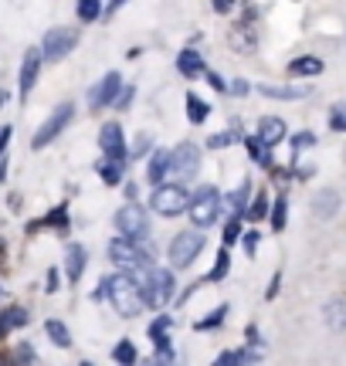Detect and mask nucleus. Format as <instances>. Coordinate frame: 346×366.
I'll return each mask as SVG.
<instances>
[{
    "mask_svg": "<svg viewBox=\"0 0 346 366\" xmlns=\"http://www.w3.org/2000/svg\"><path fill=\"white\" fill-rule=\"evenodd\" d=\"M102 288H106L112 309L123 315V319L139 315V309H143V292L136 285V278H129V275H109V278H102Z\"/></svg>",
    "mask_w": 346,
    "mask_h": 366,
    "instance_id": "nucleus-1",
    "label": "nucleus"
},
{
    "mask_svg": "<svg viewBox=\"0 0 346 366\" xmlns=\"http://www.w3.org/2000/svg\"><path fill=\"white\" fill-rule=\"evenodd\" d=\"M143 292V302H150V305H166L170 299H173V275L166 271V268H150L146 271V285L139 288Z\"/></svg>",
    "mask_w": 346,
    "mask_h": 366,
    "instance_id": "nucleus-2",
    "label": "nucleus"
},
{
    "mask_svg": "<svg viewBox=\"0 0 346 366\" xmlns=\"http://www.w3.org/2000/svg\"><path fill=\"white\" fill-rule=\"evenodd\" d=\"M109 255H112V262L119 264V268H126V271H150V258H146V251H139L133 241H126V237H116L112 244H109Z\"/></svg>",
    "mask_w": 346,
    "mask_h": 366,
    "instance_id": "nucleus-3",
    "label": "nucleus"
},
{
    "mask_svg": "<svg viewBox=\"0 0 346 366\" xmlns=\"http://www.w3.org/2000/svg\"><path fill=\"white\" fill-rule=\"evenodd\" d=\"M150 207L157 210V214H163V217H177V214H184V210L190 207V200H187L184 186H166V183H160V186L153 190Z\"/></svg>",
    "mask_w": 346,
    "mask_h": 366,
    "instance_id": "nucleus-4",
    "label": "nucleus"
},
{
    "mask_svg": "<svg viewBox=\"0 0 346 366\" xmlns=\"http://www.w3.org/2000/svg\"><path fill=\"white\" fill-rule=\"evenodd\" d=\"M217 210H221V193H217L214 186H204V190L190 200L187 214H190V221H194L197 228H207V224L217 221Z\"/></svg>",
    "mask_w": 346,
    "mask_h": 366,
    "instance_id": "nucleus-5",
    "label": "nucleus"
},
{
    "mask_svg": "<svg viewBox=\"0 0 346 366\" xmlns=\"http://www.w3.org/2000/svg\"><path fill=\"white\" fill-rule=\"evenodd\" d=\"M116 228H119V234H126V241H143V237L150 234V217H146V210L129 204V207H123L116 214Z\"/></svg>",
    "mask_w": 346,
    "mask_h": 366,
    "instance_id": "nucleus-6",
    "label": "nucleus"
},
{
    "mask_svg": "<svg viewBox=\"0 0 346 366\" xmlns=\"http://www.w3.org/2000/svg\"><path fill=\"white\" fill-rule=\"evenodd\" d=\"M200 248H204V234H197V231L177 234L173 237V244H170V262H173V268L194 264V258L200 255Z\"/></svg>",
    "mask_w": 346,
    "mask_h": 366,
    "instance_id": "nucleus-7",
    "label": "nucleus"
},
{
    "mask_svg": "<svg viewBox=\"0 0 346 366\" xmlns=\"http://www.w3.org/2000/svg\"><path fill=\"white\" fill-rule=\"evenodd\" d=\"M170 170L177 173V180H194L197 170H200V150L194 143H180L170 153Z\"/></svg>",
    "mask_w": 346,
    "mask_h": 366,
    "instance_id": "nucleus-8",
    "label": "nucleus"
},
{
    "mask_svg": "<svg viewBox=\"0 0 346 366\" xmlns=\"http://www.w3.org/2000/svg\"><path fill=\"white\" fill-rule=\"evenodd\" d=\"M75 45H79V34H75L72 27H52V31L45 34V51H41V58L61 61Z\"/></svg>",
    "mask_w": 346,
    "mask_h": 366,
    "instance_id": "nucleus-9",
    "label": "nucleus"
},
{
    "mask_svg": "<svg viewBox=\"0 0 346 366\" xmlns=\"http://www.w3.org/2000/svg\"><path fill=\"white\" fill-rule=\"evenodd\" d=\"M68 122H72V105L65 102V105H58V109H54V116H52V119H48V122H45L41 129H38V136H34V150L48 146V143H52L54 136H58V132L65 129Z\"/></svg>",
    "mask_w": 346,
    "mask_h": 366,
    "instance_id": "nucleus-10",
    "label": "nucleus"
},
{
    "mask_svg": "<svg viewBox=\"0 0 346 366\" xmlns=\"http://www.w3.org/2000/svg\"><path fill=\"white\" fill-rule=\"evenodd\" d=\"M99 146L106 159H126V139H123V126L119 122H106L99 132Z\"/></svg>",
    "mask_w": 346,
    "mask_h": 366,
    "instance_id": "nucleus-11",
    "label": "nucleus"
},
{
    "mask_svg": "<svg viewBox=\"0 0 346 366\" xmlns=\"http://www.w3.org/2000/svg\"><path fill=\"white\" fill-rule=\"evenodd\" d=\"M116 99H119V75H116V72H109L106 79L92 88V109H102V105L116 102Z\"/></svg>",
    "mask_w": 346,
    "mask_h": 366,
    "instance_id": "nucleus-12",
    "label": "nucleus"
},
{
    "mask_svg": "<svg viewBox=\"0 0 346 366\" xmlns=\"http://www.w3.org/2000/svg\"><path fill=\"white\" fill-rule=\"evenodd\" d=\"M38 72H41V51H24V65H21V92H31L34 81H38Z\"/></svg>",
    "mask_w": 346,
    "mask_h": 366,
    "instance_id": "nucleus-13",
    "label": "nucleus"
},
{
    "mask_svg": "<svg viewBox=\"0 0 346 366\" xmlns=\"http://www.w3.org/2000/svg\"><path fill=\"white\" fill-rule=\"evenodd\" d=\"M282 136H285V122H282V119L268 116V119L258 122V143H262V146H275Z\"/></svg>",
    "mask_w": 346,
    "mask_h": 366,
    "instance_id": "nucleus-14",
    "label": "nucleus"
},
{
    "mask_svg": "<svg viewBox=\"0 0 346 366\" xmlns=\"http://www.w3.org/2000/svg\"><path fill=\"white\" fill-rule=\"evenodd\" d=\"M177 68H180V75L194 79V75L204 72V58L194 51V48H187V51H180V58H177Z\"/></svg>",
    "mask_w": 346,
    "mask_h": 366,
    "instance_id": "nucleus-15",
    "label": "nucleus"
},
{
    "mask_svg": "<svg viewBox=\"0 0 346 366\" xmlns=\"http://www.w3.org/2000/svg\"><path fill=\"white\" fill-rule=\"evenodd\" d=\"M65 268H68V278H72V282H79L81 271H85V248L72 244V248H68V255H65Z\"/></svg>",
    "mask_w": 346,
    "mask_h": 366,
    "instance_id": "nucleus-16",
    "label": "nucleus"
},
{
    "mask_svg": "<svg viewBox=\"0 0 346 366\" xmlns=\"http://www.w3.org/2000/svg\"><path fill=\"white\" fill-rule=\"evenodd\" d=\"M166 170H170V153H166V150H157L153 159H150V170H146L150 183H157V186H160V180L166 177Z\"/></svg>",
    "mask_w": 346,
    "mask_h": 366,
    "instance_id": "nucleus-17",
    "label": "nucleus"
},
{
    "mask_svg": "<svg viewBox=\"0 0 346 366\" xmlns=\"http://www.w3.org/2000/svg\"><path fill=\"white\" fill-rule=\"evenodd\" d=\"M326 322H329L333 329H346V299H333V302L326 305Z\"/></svg>",
    "mask_w": 346,
    "mask_h": 366,
    "instance_id": "nucleus-18",
    "label": "nucleus"
},
{
    "mask_svg": "<svg viewBox=\"0 0 346 366\" xmlns=\"http://www.w3.org/2000/svg\"><path fill=\"white\" fill-rule=\"evenodd\" d=\"M99 177H102L109 186H116V183L123 180V159H102V163H99Z\"/></svg>",
    "mask_w": 346,
    "mask_h": 366,
    "instance_id": "nucleus-19",
    "label": "nucleus"
},
{
    "mask_svg": "<svg viewBox=\"0 0 346 366\" xmlns=\"http://www.w3.org/2000/svg\"><path fill=\"white\" fill-rule=\"evenodd\" d=\"M45 333H48V336L54 340V346H61V349L72 346V336H68L65 322H58V319H48V322H45Z\"/></svg>",
    "mask_w": 346,
    "mask_h": 366,
    "instance_id": "nucleus-20",
    "label": "nucleus"
},
{
    "mask_svg": "<svg viewBox=\"0 0 346 366\" xmlns=\"http://www.w3.org/2000/svg\"><path fill=\"white\" fill-rule=\"evenodd\" d=\"M289 72H292V75H320L322 61L320 58H295L292 65H289Z\"/></svg>",
    "mask_w": 346,
    "mask_h": 366,
    "instance_id": "nucleus-21",
    "label": "nucleus"
},
{
    "mask_svg": "<svg viewBox=\"0 0 346 366\" xmlns=\"http://www.w3.org/2000/svg\"><path fill=\"white\" fill-rule=\"evenodd\" d=\"M207 112H211L207 102H200L197 95H187V116H190V122H197V126H200V122L207 119Z\"/></svg>",
    "mask_w": 346,
    "mask_h": 366,
    "instance_id": "nucleus-22",
    "label": "nucleus"
},
{
    "mask_svg": "<svg viewBox=\"0 0 346 366\" xmlns=\"http://www.w3.org/2000/svg\"><path fill=\"white\" fill-rule=\"evenodd\" d=\"M112 360H116L119 366H133L136 363V346L129 340H123L116 349H112Z\"/></svg>",
    "mask_w": 346,
    "mask_h": 366,
    "instance_id": "nucleus-23",
    "label": "nucleus"
},
{
    "mask_svg": "<svg viewBox=\"0 0 346 366\" xmlns=\"http://www.w3.org/2000/svg\"><path fill=\"white\" fill-rule=\"evenodd\" d=\"M24 322H27L24 309H7V312L0 315V333H7V329H14V326H24Z\"/></svg>",
    "mask_w": 346,
    "mask_h": 366,
    "instance_id": "nucleus-24",
    "label": "nucleus"
},
{
    "mask_svg": "<svg viewBox=\"0 0 346 366\" xmlns=\"http://www.w3.org/2000/svg\"><path fill=\"white\" fill-rule=\"evenodd\" d=\"M336 204H340L336 193H320V197H316V217H329Z\"/></svg>",
    "mask_w": 346,
    "mask_h": 366,
    "instance_id": "nucleus-25",
    "label": "nucleus"
},
{
    "mask_svg": "<svg viewBox=\"0 0 346 366\" xmlns=\"http://www.w3.org/2000/svg\"><path fill=\"white\" fill-rule=\"evenodd\" d=\"M75 10H79V17H81V21H95V17L102 14V3H95V0H81L79 7H75Z\"/></svg>",
    "mask_w": 346,
    "mask_h": 366,
    "instance_id": "nucleus-26",
    "label": "nucleus"
},
{
    "mask_svg": "<svg viewBox=\"0 0 346 366\" xmlns=\"http://www.w3.org/2000/svg\"><path fill=\"white\" fill-rule=\"evenodd\" d=\"M228 264H231L228 251H221V255H217V264H214V271H211V282H217V278H224V275H228Z\"/></svg>",
    "mask_w": 346,
    "mask_h": 366,
    "instance_id": "nucleus-27",
    "label": "nucleus"
},
{
    "mask_svg": "<svg viewBox=\"0 0 346 366\" xmlns=\"http://www.w3.org/2000/svg\"><path fill=\"white\" fill-rule=\"evenodd\" d=\"M248 150H251V157L258 159L262 166H268V153H265V146H262L258 139H248Z\"/></svg>",
    "mask_w": 346,
    "mask_h": 366,
    "instance_id": "nucleus-28",
    "label": "nucleus"
},
{
    "mask_svg": "<svg viewBox=\"0 0 346 366\" xmlns=\"http://www.w3.org/2000/svg\"><path fill=\"white\" fill-rule=\"evenodd\" d=\"M272 228H285V200H275V210H272Z\"/></svg>",
    "mask_w": 346,
    "mask_h": 366,
    "instance_id": "nucleus-29",
    "label": "nucleus"
},
{
    "mask_svg": "<svg viewBox=\"0 0 346 366\" xmlns=\"http://www.w3.org/2000/svg\"><path fill=\"white\" fill-rule=\"evenodd\" d=\"M228 315V305H221L217 312L211 315V319H204V322H197V329H211V326H221V319Z\"/></svg>",
    "mask_w": 346,
    "mask_h": 366,
    "instance_id": "nucleus-30",
    "label": "nucleus"
},
{
    "mask_svg": "<svg viewBox=\"0 0 346 366\" xmlns=\"http://www.w3.org/2000/svg\"><path fill=\"white\" fill-rule=\"evenodd\" d=\"M333 129L346 132V105H336V109H333Z\"/></svg>",
    "mask_w": 346,
    "mask_h": 366,
    "instance_id": "nucleus-31",
    "label": "nucleus"
},
{
    "mask_svg": "<svg viewBox=\"0 0 346 366\" xmlns=\"http://www.w3.org/2000/svg\"><path fill=\"white\" fill-rule=\"evenodd\" d=\"M241 237V224H238V217L235 221H228V228H224V241L231 244V241H238Z\"/></svg>",
    "mask_w": 346,
    "mask_h": 366,
    "instance_id": "nucleus-32",
    "label": "nucleus"
},
{
    "mask_svg": "<svg viewBox=\"0 0 346 366\" xmlns=\"http://www.w3.org/2000/svg\"><path fill=\"white\" fill-rule=\"evenodd\" d=\"M48 224H54V228H68V214H65V207L54 210L52 217H48Z\"/></svg>",
    "mask_w": 346,
    "mask_h": 366,
    "instance_id": "nucleus-33",
    "label": "nucleus"
},
{
    "mask_svg": "<svg viewBox=\"0 0 346 366\" xmlns=\"http://www.w3.org/2000/svg\"><path fill=\"white\" fill-rule=\"evenodd\" d=\"M313 143H316V139H313V132H302V136H295V150H306V146H313Z\"/></svg>",
    "mask_w": 346,
    "mask_h": 366,
    "instance_id": "nucleus-34",
    "label": "nucleus"
},
{
    "mask_svg": "<svg viewBox=\"0 0 346 366\" xmlns=\"http://www.w3.org/2000/svg\"><path fill=\"white\" fill-rule=\"evenodd\" d=\"M231 139H235V136H231V132H221V136H211V143H207V146H228V143H231Z\"/></svg>",
    "mask_w": 346,
    "mask_h": 366,
    "instance_id": "nucleus-35",
    "label": "nucleus"
},
{
    "mask_svg": "<svg viewBox=\"0 0 346 366\" xmlns=\"http://www.w3.org/2000/svg\"><path fill=\"white\" fill-rule=\"evenodd\" d=\"M248 217H265V197H258V200H255V207L248 210Z\"/></svg>",
    "mask_w": 346,
    "mask_h": 366,
    "instance_id": "nucleus-36",
    "label": "nucleus"
},
{
    "mask_svg": "<svg viewBox=\"0 0 346 366\" xmlns=\"http://www.w3.org/2000/svg\"><path fill=\"white\" fill-rule=\"evenodd\" d=\"M133 95H136L133 88H123V95L116 99V105H119V109H129V99H133Z\"/></svg>",
    "mask_w": 346,
    "mask_h": 366,
    "instance_id": "nucleus-37",
    "label": "nucleus"
},
{
    "mask_svg": "<svg viewBox=\"0 0 346 366\" xmlns=\"http://www.w3.org/2000/svg\"><path fill=\"white\" fill-rule=\"evenodd\" d=\"M255 244H258V234H255V231H251V234L244 237V248H248V251H255Z\"/></svg>",
    "mask_w": 346,
    "mask_h": 366,
    "instance_id": "nucleus-38",
    "label": "nucleus"
},
{
    "mask_svg": "<svg viewBox=\"0 0 346 366\" xmlns=\"http://www.w3.org/2000/svg\"><path fill=\"white\" fill-rule=\"evenodd\" d=\"M207 81H211V88H224V79H221V75H207Z\"/></svg>",
    "mask_w": 346,
    "mask_h": 366,
    "instance_id": "nucleus-39",
    "label": "nucleus"
},
{
    "mask_svg": "<svg viewBox=\"0 0 346 366\" xmlns=\"http://www.w3.org/2000/svg\"><path fill=\"white\" fill-rule=\"evenodd\" d=\"M214 10H217V14H228V10H231V3H228V0H217V3H214Z\"/></svg>",
    "mask_w": 346,
    "mask_h": 366,
    "instance_id": "nucleus-40",
    "label": "nucleus"
},
{
    "mask_svg": "<svg viewBox=\"0 0 346 366\" xmlns=\"http://www.w3.org/2000/svg\"><path fill=\"white\" fill-rule=\"evenodd\" d=\"M58 288V271H48V292H54Z\"/></svg>",
    "mask_w": 346,
    "mask_h": 366,
    "instance_id": "nucleus-41",
    "label": "nucleus"
},
{
    "mask_svg": "<svg viewBox=\"0 0 346 366\" xmlns=\"http://www.w3.org/2000/svg\"><path fill=\"white\" fill-rule=\"evenodd\" d=\"M7 136H10V129H3V132H0V153H3V143H7Z\"/></svg>",
    "mask_w": 346,
    "mask_h": 366,
    "instance_id": "nucleus-42",
    "label": "nucleus"
},
{
    "mask_svg": "<svg viewBox=\"0 0 346 366\" xmlns=\"http://www.w3.org/2000/svg\"><path fill=\"white\" fill-rule=\"evenodd\" d=\"M3 170H7V163H3V159H0V180H3Z\"/></svg>",
    "mask_w": 346,
    "mask_h": 366,
    "instance_id": "nucleus-43",
    "label": "nucleus"
},
{
    "mask_svg": "<svg viewBox=\"0 0 346 366\" xmlns=\"http://www.w3.org/2000/svg\"><path fill=\"white\" fill-rule=\"evenodd\" d=\"M7 102V92H3V88H0V105Z\"/></svg>",
    "mask_w": 346,
    "mask_h": 366,
    "instance_id": "nucleus-44",
    "label": "nucleus"
},
{
    "mask_svg": "<svg viewBox=\"0 0 346 366\" xmlns=\"http://www.w3.org/2000/svg\"><path fill=\"white\" fill-rule=\"evenodd\" d=\"M79 366H92V363H79Z\"/></svg>",
    "mask_w": 346,
    "mask_h": 366,
    "instance_id": "nucleus-45",
    "label": "nucleus"
}]
</instances>
